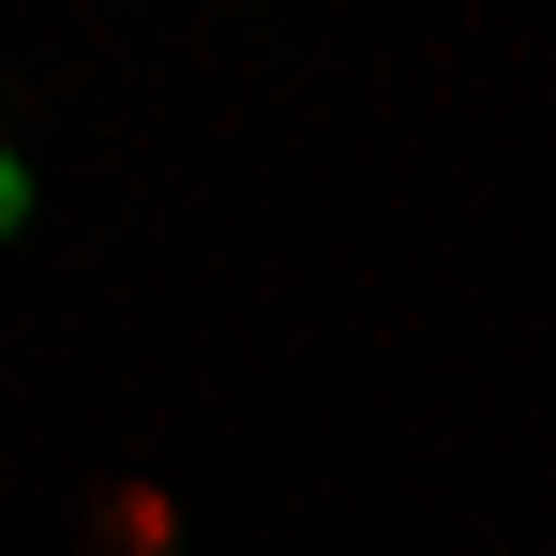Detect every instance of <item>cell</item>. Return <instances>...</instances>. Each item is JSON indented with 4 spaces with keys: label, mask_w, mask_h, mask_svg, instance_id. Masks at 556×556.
Instances as JSON below:
<instances>
[{
    "label": "cell",
    "mask_w": 556,
    "mask_h": 556,
    "mask_svg": "<svg viewBox=\"0 0 556 556\" xmlns=\"http://www.w3.org/2000/svg\"><path fill=\"white\" fill-rule=\"evenodd\" d=\"M15 226H30V181H15V166H0V241H15Z\"/></svg>",
    "instance_id": "6da1fadb"
}]
</instances>
